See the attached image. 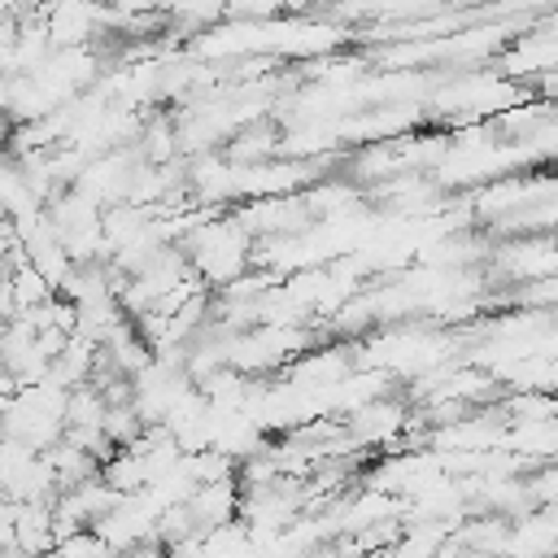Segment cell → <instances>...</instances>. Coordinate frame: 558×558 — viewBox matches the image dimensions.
Masks as SVG:
<instances>
[{
	"label": "cell",
	"mask_w": 558,
	"mask_h": 558,
	"mask_svg": "<svg viewBox=\"0 0 558 558\" xmlns=\"http://www.w3.org/2000/svg\"><path fill=\"white\" fill-rule=\"evenodd\" d=\"M13 527H17V501L0 493V549L13 545Z\"/></svg>",
	"instance_id": "obj_7"
},
{
	"label": "cell",
	"mask_w": 558,
	"mask_h": 558,
	"mask_svg": "<svg viewBox=\"0 0 558 558\" xmlns=\"http://www.w3.org/2000/svg\"><path fill=\"white\" fill-rule=\"evenodd\" d=\"M52 554H57V558H109L113 549L96 536V527H78V532H70V536H61Z\"/></svg>",
	"instance_id": "obj_5"
},
{
	"label": "cell",
	"mask_w": 558,
	"mask_h": 558,
	"mask_svg": "<svg viewBox=\"0 0 558 558\" xmlns=\"http://www.w3.org/2000/svg\"><path fill=\"white\" fill-rule=\"evenodd\" d=\"M22 262H26V248H22L17 231H13V222L0 218V279H4L13 266H22Z\"/></svg>",
	"instance_id": "obj_6"
},
{
	"label": "cell",
	"mask_w": 558,
	"mask_h": 558,
	"mask_svg": "<svg viewBox=\"0 0 558 558\" xmlns=\"http://www.w3.org/2000/svg\"><path fill=\"white\" fill-rule=\"evenodd\" d=\"M48 57H52V39H48L44 17H22L17 39H13V57H9V74H35Z\"/></svg>",
	"instance_id": "obj_3"
},
{
	"label": "cell",
	"mask_w": 558,
	"mask_h": 558,
	"mask_svg": "<svg viewBox=\"0 0 558 558\" xmlns=\"http://www.w3.org/2000/svg\"><path fill=\"white\" fill-rule=\"evenodd\" d=\"M13 545L26 558H44L57 549V532H52V501H17V527H13Z\"/></svg>",
	"instance_id": "obj_2"
},
{
	"label": "cell",
	"mask_w": 558,
	"mask_h": 558,
	"mask_svg": "<svg viewBox=\"0 0 558 558\" xmlns=\"http://www.w3.org/2000/svg\"><path fill=\"white\" fill-rule=\"evenodd\" d=\"M39 17H44V26H48L52 48H78V44H87V35L96 31L100 9H96V0H48V4L39 9Z\"/></svg>",
	"instance_id": "obj_1"
},
{
	"label": "cell",
	"mask_w": 558,
	"mask_h": 558,
	"mask_svg": "<svg viewBox=\"0 0 558 558\" xmlns=\"http://www.w3.org/2000/svg\"><path fill=\"white\" fill-rule=\"evenodd\" d=\"M161 558H187V554H161Z\"/></svg>",
	"instance_id": "obj_8"
},
{
	"label": "cell",
	"mask_w": 558,
	"mask_h": 558,
	"mask_svg": "<svg viewBox=\"0 0 558 558\" xmlns=\"http://www.w3.org/2000/svg\"><path fill=\"white\" fill-rule=\"evenodd\" d=\"M9 283H13V301H17V314H26V310H35V305H44V301L52 296L48 279H44V275H39L31 262L13 266V270H9Z\"/></svg>",
	"instance_id": "obj_4"
}]
</instances>
